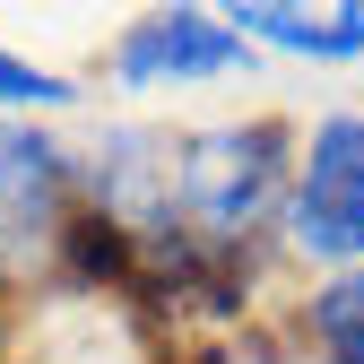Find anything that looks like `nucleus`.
Instances as JSON below:
<instances>
[{"instance_id":"obj_1","label":"nucleus","mask_w":364,"mask_h":364,"mask_svg":"<svg viewBox=\"0 0 364 364\" xmlns=\"http://www.w3.org/2000/svg\"><path fill=\"white\" fill-rule=\"evenodd\" d=\"M295 191V130L287 122H225V130H191L182 148H165V217L156 235H200L208 252H235L243 235H260ZM139 235V243H156Z\"/></svg>"},{"instance_id":"obj_2","label":"nucleus","mask_w":364,"mask_h":364,"mask_svg":"<svg viewBox=\"0 0 364 364\" xmlns=\"http://www.w3.org/2000/svg\"><path fill=\"white\" fill-rule=\"evenodd\" d=\"M287 235H295V252H312L338 278L364 260V113L312 122V148L287 191Z\"/></svg>"},{"instance_id":"obj_3","label":"nucleus","mask_w":364,"mask_h":364,"mask_svg":"<svg viewBox=\"0 0 364 364\" xmlns=\"http://www.w3.org/2000/svg\"><path fill=\"white\" fill-rule=\"evenodd\" d=\"M243 61L252 43L235 35V18H208V9H156L113 43L122 87H200V78H235Z\"/></svg>"},{"instance_id":"obj_4","label":"nucleus","mask_w":364,"mask_h":364,"mask_svg":"<svg viewBox=\"0 0 364 364\" xmlns=\"http://www.w3.org/2000/svg\"><path fill=\"white\" fill-rule=\"evenodd\" d=\"M70 156L43 139L35 122H0V252H61L70 235Z\"/></svg>"},{"instance_id":"obj_5","label":"nucleus","mask_w":364,"mask_h":364,"mask_svg":"<svg viewBox=\"0 0 364 364\" xmlns=\"http://www.w3.org/2000/svg\"><path fill=\"white\" fill-rule=\"evenodd\" d=\"M235 35L278 43L295 61H364V0H338V9H287V0H243Z\"/></svg>"},{"instance_id":"obj_6","label":"nucleus","mask_w":364,"mask_h":364,"mask_svg":"<svg viewBox=\"0 0 364 364\" xmlns=\"http://www.w3.org/2000/svg\"><path fill=\"white\" fill-rule=\"evenodd\" d=\"M312 338L330 347V364H364V269H347V278H330L321 295H312Z\"/></svg>"},{"instance_id":"obj_7","label":"nucleus","mask_w":364,"mask_h":364,"mask_svg":"<svg viewBox=\"0 0 364 364\" xmlns=\"http://www.w3.org/2000/svg\"><path fill=\"white\" fill-rule=\"evenodd\" d=\"M0 105H18V113H35V105H43V113H70V105H78V87H70L61 70L18 61L9 43H0Z\"/></svg>"}]
</instances>
